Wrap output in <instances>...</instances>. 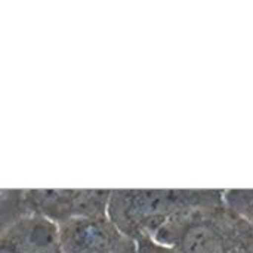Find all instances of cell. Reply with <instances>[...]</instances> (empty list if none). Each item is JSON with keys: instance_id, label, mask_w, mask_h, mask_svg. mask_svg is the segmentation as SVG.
I'll return each instance as SVG.
<instances>
[{"instance_id": "obj_1", "label": "cell", "mask_w": 253, "mask_h": 253, "mask_svg": "<svg viewBox=\"0 0 253 253\" xmlns=\"http://www.w3.org/2000/svg\"><path fill=\"white\" fill-rule=\"evenodd\" d=\"M151 240L179 253H253L252 225L221 202L178 213Z\"/></svg>"}, {"instance_id": "obj_2", "label": "cell", "mask_w": 253, "mask_h": 253, "mask_svg": "<svg viewBox=\"0 0 253 253\" xmlns=\"http://www.w3.org/2000/svg\"><path fill=\"white\" fill-rule=\"evenodd\" d=\"M218 191L111 190L107 216L132 240L153 239L178 213L203 205L219 203Z\"/></svg>"}, {"instance_id": "obj_3", "label": "cell", "mask_w": 253, "mask_h": 253, "mask_svg": "<svg viewBox=\"0 0 253 253\" xmlns=\"http://www.w3.org/2000/svg\"><path fill=\"white\" fill-rule=\"evenodd\" d=\"M111 190H22L27 213L53 225L68 221L107 215Z\"/></svg>"}, {"instance_id": "obj_4", "label": "cell", "mask_w": 253, "mask_h": 253, "mask_svg": "<svg viewBox=\"0 0 253 253\" xmlns=\"http://www.w3.org/2000/svg\"><path fill=\"white\" fill-rule=\"evenodd\" d=\"M58 253H136V242L107 215L84 216L56 227Z\"/></svg>"}, {"instance_id": "obj_5", "label": "cell", "mask_w": 253, "mask_h": 253, "mask_svg": "<svg viewBox=\"0 0 253 253\" xmlns=\"http://www.w3.org/2000/svg\"><path fill=\"white\" fill-rule=\"evenodd\" d=\"M0 253H58L56 225L25 213L0 236Z\"/></svg>"}, {"instance_id": "obj_6", "label": "cell", "mask_w": 253, "mask_h": 253, "mask_svg": "<svg viewBox=\"0 0 253 253\" xmlns=\"http://www.w3.org/2000/svg\"><path fill=\"white\" fill-rule=\"evenodd\" d=\"M25 213L22 190H0V236Z\"/></svg>"}, {"instance_id": "obj_7", "label": "cell", "mask_w": 253, "mask_h": 253, "mask_svg": "<svg viewBox=\"0 0 253 253\" xmlns=\"http://www.w3.org/2000/svg\"><path fill=\"white\" fill-rule=\"evenodd\" d=\"M224 196L228 203V208L237 212L242 218H245L253 228V191H228Z\"/></svg>"}, {"instance_id": "obj_8", "label": "cell", "mask_w": 253, "mask_h": 253, "mask_svg": "<svg viewBox=\"0 0 253 253\" xmlns=\"http://www.w3.org/2000/svg\"><path fill=\"white\" fill-rule=\"evenodd\" d=\"M136 253H179L176 252L173 248L170 246H165V245H160L151 239H139L136 240Z\"/></svg>"}]
</instances>
